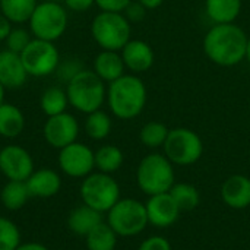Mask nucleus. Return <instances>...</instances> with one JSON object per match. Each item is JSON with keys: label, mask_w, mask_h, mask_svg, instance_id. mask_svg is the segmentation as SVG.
<instances>
[{"label": "nucleus", "mask_w": 250, "mask_h": 250, "mask_svg": "<svg viewBox=\"0 0 250 250\" xmlns=\"http://www.w3.org/2000/svg\"><path fill=\"white\" fill-rule=\"evenodd\" d=\"M249 35L233 23H215L204 37V53L215 64L231 67L246 60Z\"/></svg>", "instance_id": "f257e3e1"}, {"label": "nucleus", "mask_w": 250, "mask_h": 250, "mask_svg": "<svg viewBox=\"0 0 250 250\" xmlns=\"http://www.w3.org/2000/svg\"><path fill=\"white\" fill-rule=\"evenodd\" d=\"M146 86L138 75H123L110 82L107 103L111 113L120 120L136 119L146 105Z\"/></svg>", "instance_id": "f03ea898"}, {"label": "nucleus", "mask_w": 250, "mask_h": 250, "mask_svg": "<svg viewBox=\"0 0 250 250\" xmlns=\"http://www.w3.org/2000/svg\"><path fill=\"white\" fill-rule=\"evenodd\" d=\"M66 94L69 104L85 114L100 110L107 98L104 81L94 70L86 69H82L67 82Z\"/></svg>", "instance_id": "7ed1b4c3"}, {"label": "nucleus", "mask_w": 250, "mask_h": 250, "mask_svg": "<svg viewBox=\"0 0 250 250\" xmlns=\"http://www.w3.org/2000/svg\"><path fill=\"white\" fill-rule=\"evenodd\" d=\"M174 164L164 155L152 152L145 155L136 170V182L139 189L148 195L167 193L176 183Z\"/></svg>", "instance_id": "20e7f679"}, {"label": "nucleus", "mask_w": 250, "mask_h": 250, "mask_svg": "<svg viewBox=\"0 0 250 250\" xmlns=\"http://www.w3.org/2000/svg\"><path fill=\"white\" fill-rule=\"evenodd\" d=\"M91 34L103 50L120 51L132 34V23L123 13L101 12L91 23Z\"/></svg>", "instance_id": "39448f33"}, {"label": "nucleus", "mask_w": 250, "mask_h": 250, "mask_svg": "<svg viewBox=\"0 0 250 250\" xmlns=\"http://www.w3.org/2000/svg\"><path fill=\"white\" fill-rule=\"evenodd\" d=\"M107 224L122 237H133L141 234L148 223L146 208L138 199H119L117 204L107 212Z\"/></svg>", "instance_id": "423d86ee"}, {"label": "nucleus", "mask_w": 250, "mask_h": 250, "mask_svg": "<svg viewBox=\"0 0 250 250\" xmlns=\"http://www.w3.org/2000/svg\"><path fill=\"white\" fill-rule=\"evenodd\" d=\"M163 151L173 164L188 167L201 160L204 142L195 130L189 127H174L170 129Z\"/></svg>", "instance_id": "0eeeda50"}, {"label": "nucleus", "mask_w": 250, "mask_h": 250, "mask_svg": "<svg viewBox=\"0 0 250 250\" xmlns=\"http://www.w3.org/2000/svg\"><path fill=\"white\" fill-rule=\"evenodd\" d=\"M34 38L44 41L59 40L67 28V13L59 1H41L29 18Z\"/></svg>", "instance_id": "6e6552de"}, {"label": "nucleus", "mask_w": 250, "mask_h": 250, "mask_svg": "<svg viewBox=\"0 0 250 250\" xmlns=\"http://www.w3.org/2000/svg\"><path fill=\"white\" fill-rule=\"evenodd\" d=\"M81 198L85 205L98 212H108L120 199V188L111 174L91 173L81 185Z\"/></svg>", "instance_id": "1a4fd4ad"}, {"label": "nucleus", "mask_w": 250, "mask_h": 250, "mask_svg": "<svg viewBox=\"0 0 250 250\" xmlns=\"http://www.w3.org/2000/svg\"><path fill=\"white\" fill-rule=\"evenodd\" d=\"M22 63L28 75L41 78L54 73L60 64V54L51 41L34 38L21 53Z\"/></svg>", "instance_id": "9d476101"}, {"label": "nucleus", "mask_w": 250, "mask_h": 250, "mask_svg": "<svg viewBox=\"0 0 250 250\" xmlns=\"http://www.w3.org/2000/svg\"><path fill=\"white\" fill-rule=\"evenodd\" d=\"M59 166L70 177H86L95 167V157L89 146L73 142L60 149Z\"/></svg>", "instance_id": "9b49d317"}, {"label": "nucleus", "mask_w": 250, "mask_h": 250, "mask_svg": "<svg viewBox=\"0 0 250 250\" xmlns=\"http://www.w3.org/2000/svg\"><path fill=\"white\" fill-rule=\"evenodd\" d=\"M0 173L9 180L26 182L34 173L32 157L19 145H7L0 151Z\"/></svg>", "instance_id": "f8f14e48"}, {"label": "nucleus", "mask_w": 250, "mask_h": 250, "mask_svg": "<svg viewBox=\"0 0 250 250\" xmlns=\"http://www.w3.org/2000/svg\"><path fill=\"white\" fill-rule=\"evenodd\" d=\"M79 125L75 116L69 113L56 114L47 119L44 125V138L53 148H64L76 142Z\"/></svg>", "instance_id": "ddd939ff"}, {"label": "nucleus", "mask_w": 250, "mask_h": 250, "mask_svg": "<svg viewBox=\"0 0 250 250\" xmlns=\"http://www.w3.org/2000/svg\"><path fill=\"white\" fill-rule=\"evenodd\" d=\"M145 208H146L148 223L157 229L171 227L173 224L177 223L182 212L168 192L149 196L145 204Z\"/></svg>", "instance_id": "4468645a"}, {"label": "nucleus", "mask_w": 250, "mask_h": 250, "mask_svg": "<svg viewBox=\"0 0 250 250\" xmlns=\"http://www.w3.org/2000/svg\"><path fill=\"white\" fill-rule=\"evenodd\" d=\"M120 51L126 69H129L133 75L148 72L154 66V48L144 40H129Z\"/></svg>", "instance_id": "2eb2a0df"}, {"label": "nucleus", "mask_w": 250, "mask_h": 250, "mask_svg": "<svg viewBox=\"0 0 250 250\" xmlns=\"http://www.w3.org/2000/svg\"><path fill=\"white\" fill-rule=\"evenodd\" d=\"M223 202L231 209H246L250 207V179L243 174L227 177L220 190Z\"/></svg>", "instance_id": "dca6fc26"}, {"label": "nucleus", "mask_w": 250, "mask_h": 250, "mask_svg": "<svg viewBox=\"0 0 250 250\" xmlns=\"http://www.w3.org/2000/svg\"><path fill=\"white\" fill-rule=\"evenodd\" d=\"M26 70L21 54L10 50L0 51V82L4 88H19L26 81Z\"/></svg>", "instance_id": "f3484780"}, {"label": "nucleus", "mask_w": 250, "mask_h": 250, "mask_svg": "<svg viewBox=\"0 0 250 250\" xmlns=\"http://www.w3.org/2000/svg\"><path fill=\"white\" fill-rule=\"evenodd\" d=\"M25 183L29 196L34 198H51L60 190L62 186L59 174L50 168H41L34 171Z\"/></svg>", "instance_id": "a211bd4d"}, {"label": "nucleus", "mask_w": 250, "mask_h": 250, "mask_svg": "<svg viewBox=\"0 0 250 250\" xmlns=\"http://www.w3.org/2000/svg\"><path fill=\"white\" fill-rule=\"evenodd\" d=\"M125 62L122 59V54L119 51L111 50H103L97 57L94 59V72L104 81V82H113L125 75Z\"/></svg>", "instance_id": "6ab92c4d"}, {"label": "nucleus", "mask_w": 250, "mask_h": 250, "mask_svg": "<svg viewBox=\"0 0 250 250\" xmlns=\"http://www.w3.org/2000/svg\"><path fill=\"white\" fill-rule=\"evenodd\" d=\"M101 223H103L101 212L85 204L75 208L67 218V226L70 231H73L78 236H88Z\"/></svg>", "instance_id": "aec40b11"}, {"label": "nucleus", "mask_w": 250, "mask_h": 250, "mask_svg": "<svg viewBox=\"0 0 250 250\" xmlns=\"http://www.w3.org/2000/svg\"><path fill=\"white\" fill-rule=\"evenodd\" d=\"M243 0H205V10L214 23H233L242 12Z\"/></svg>", "instance_id": "412c9836"}, {"label": "nucleus", "mask_w": 250, "mask_h": 250, "mask_svg": "<svg viewBox=\"0 0 250 250\" xmlns=\"http://www.w3.org/2000/svg\"><path fill=\"white\" fill-rule=\"evenodd\" d=\"M25 127V117L22 111L13 105L3 103L0 105V135L4 138H16Z\"/></svg>", "instance_id": "4be33fe9"}, {"label": "nucleus", "mask_w": 250, "mask_h": 250, "mask_svg": "<svg viewBox=\"0 0 250 250\" xmlns=\"http://www.w3.org/2000/svg\"><path fill=\"white\" fill-rule=\"evenodd\" d=\"M28 198H31V196H29L26 183L25 182H16V180H9L0 193L1 204L9 211L21 209L26 204Z\"/></svg>", "instance_id": "5701e85b"}, {"label": "nucleus", "mask_w": 250, "mask_h": 250, "mask_svg": "<svg viewBox=\"0 0 250 250\" xmlns=\"http://www.w3.org/2000/svg\"><path fill=\"white\" fill-rule=\"evenodd\" d=\"M94 157H95V167L105 174L116 173L122 167L125 160L122 149L117 148L116 145L101 146L98 151L94 152Z\"/></svg>", "instance_id": "b1692460"}, {"label": "nucleus", "mask_w": 250, "mask_h": 250, "mask_svg": "<svg viewBox=\"0 0 250 250\" xmlns=\"http://www.w3.org/2000/svg\"><path fill=\"white\" fill-rule=\"evenodd\" d=\"M117 237L116 231L103 221L88 236H85L86 248L88 250H114L117 246Z\"/></svg>", "instance_id": "393cba45"}, {"label": "nucleus", "mask_w": 250, "mask_h": 250, "mask_svg": "<svg viewBox=\"0 0 250 250\" xmlns=\"http://www.w3.org/2000/svg\"><path fill=\"white\" fill-rule=\"evenodd\" d=\"M37 4V0H0L1 13L15 23L29 21Z\"/></svg>", "instance_id": "a878e982"}, {"label": "nucleus", "mask_w": 250, "mask_h": 250, "mask_svg": "<svg viewBox=\"0 0 250 250\" xmlns=\"http://www.w3.org/2000/svg\"><path fill=\"white\" fill-rule=\"evenodd\" d=\"M168 193L171 195V198L174 199L180 211H192L201 202L199 190L193 185L186 183V182L174 183Z\"/></svg>", "instance_id": "bb28decb"}, {"label": "nucleus", "mask_w": 250, "mask_h": 250, "mask_svg": "<svg viewBox=\"0 0 250 250\" xmlns=\"http://www.w3.org/2000/svg\"><path fill=\"white\" fill-rule=\"evenodd\" d=\"M67 104H69V98H67L66 91H63L62 88H57V86H51V88L45 89L40 100L41 110L48 117L64 113Z\"/></svg>", "instance_id": "cd10ccee"}, {"label": "nucleus", "mask_w": 250, "mask_h": 250, "mask_svg": "<svg viewBox=\"0 0 250 250\" xmlns=\"http://www.w3.org/2000/svg\"><path fill=\"white\" fill-rule=\"evenodd\" d=\"M170 129L161 122H148L139 132V141L142 145L151 149L163 148L168 136Z\"/></svg>", "instance_id": "c85d7f7f"}, {"label": "nucleus", "mask_w": 250, "mask_h": 250, "mask_svg": "<svg viewBox=\"0 0 250 250\" xmlns=\"http://www.w3.org/2000/svg\"><path fill=\"white\" fill-rule=\"evenodd\" d=\"M85 132L91 139L103 141L111 132V119L107 113L97 110L89 113L85 120Z\"/></svg>", "instance_id": "c756f323"}, {"label": "nucleus", "mask_w": 250, "mask_h": 250, "mask_svg": "<svg viewBox=\"0 0 250 250\" xmlns=\"http://www.w3.org/2000/svg\"><path fill=\"white\" fill-rule=\"evenodd\" d=\"M19 245V229L10 220L0 217V250H16Z\"/></svg>", "instance_id": "7c9ffc66"}, {"label": "nucleus", "mask_w": 250, "mask_h": 250, "mask_svg": "<svg viewBox=\"0 0 250 250\" xmlns=\"http://www.w3.org/2000/svg\"><path fill=\"white\" fill-rule=\"evenodd\" d=\"M4 41H6L7 50L21 54L25 50V47L31 42V35H29V32L26 29L16 28V29L10 31V34L7 35V38Z\"/></svg>", "instance_id": "2f4dec72"}, {"label": "nucleus", "mask_w": 250, "mask_h": 250, "mask_svg": "<svg viewBox=\"0 0 250 250\" xmlns=\"http://www.w3.org/2000/svg\"><path fill=\"white\" fill-rule=\"evenodd\" d=\"M146 10H148V9H146L144 4H141L138 0H136V1L132 0V1L127 4V7L125 9L123 15L126 16V19H127L130 23H139V22H142V21L145 19Z\"/></svg>", "instance_id": "473e14b6"}, {"label": "nucleus", "mask_w": 250, "mask_h": 250, "mask_svg": "<svg viewBox=\"0 0 250 250\" xmlns=\"http://www.w3.org/2000/svg\"><path fill=\"white\" fill-rule=\"evenodd\" d=\"M138 250H173L171 243L164 237V236H151L145 239Z\"/></svg>", "instance_id": "72a5a7b5"}, {"label": "nucleus", "mask_w": 250, "mask_h": 250, "mask_svg": "<svg viewBox=\"0 0 250 250\" xmlns=\"http://www.w3.org/2000/svg\"><path fill=\"white\" fill-rule=\"evenodd\" d=\"M132 0H95V4L103 10V12H116V13H123L127 4Z\"/></svg>", "instance_id": "f704fd0d"}, {"label": "nucleus", "mask_w": 250, "mask_h": 250, "mask_svg": "<svg viewBox=\"0 0 250 250\" xmlns=\"http://www.w3.org/2000/svg\"><path fill=\"white\" fill-rule=\"evenodd\" d=\"M63 1L66 7H69L73 12H85L95 3V0H63Z\"/></svg>", "instance_id": "c9c22d12"}, {"label": "nucleus", "mask_w": 250, "mask_h": 250, "mask_svg": "<svg viewBox=\"0 0 250 250\" xmlns=\"http://www.w3.org/2000/svg\"><path fill=\"white\" fill-rule=\"evenodd\" d=\"M10 31H12L10 21L3 13H0V41H4L10 34Z\"/></svg>", "instance_id": "e433bc0d"}, {"label": "nucleus", "mask_w": 250, "mask_h": 250, "mask_svg": "<svg viewBox=\"0 0 250 250\" xmlns=\"http://www.w3.org/2000/svg\"><path fill=\"white\" fill-rule=\"evenodd\" d=\"M16 250H48L45 246L40 245V243H23L19 245Z\"/></svg>", "instance_id": "4c0bfd02"}, {"label": "nucleus", "mask_w": 250, "mask_h": 250, "mask_svg": "<svg viewBox=\"0 0 250 250\" xmlns=\"http://www.w3.org/2000/svg\"><path fill=\"white\" fill-rule=\"evenodd\" d=\"M141 4H144L148 10H151V9H157V7H160L161 4H163V1L164 0H138Z\"/></svg>", "instance_id": "58836bf2"}, {"label": "nucleus", "mask_w": 250, "mask_h": 250, "mask_svg": "<svg viewBox=\"0 0 250 250\" xmlns=\"http://www.w3.org/2000/svg\"><path fill=\"white\" fill-rule=\"evenodd\" d=\"M3 100H4V86L0 82V105L3 104Z\"/></svg>", "instance_id": "ea45409f"}, {"label": "nucleus", "mask_w": 250, "mask_h": 250, "mask_svg": "<svg viewBox=\"0 0 250 250\" xmlns=\"http://www.w3.org/2000/svg\"><path fill=\"white\" fill-rule=\"evenodd\" d=\"M246 60L250 63V37L248 40V51H246Z\"/></svg>", "instance_id": "a19ab883"}, {"label": "nucleus", "mask_w": 250, "mask_h": 250, "mask_svg": "<svg viewBox=\"0 0 250 250\" xmlns=\"http://www.w3.org/2000/svg\"><path fill=\"white\" fill-rule=\"evenodd\" d=\"M42 1H59V0H42Z\"/></svg>", "instance_id": "79ce46f5"}, {"label": "nucleus", "mask_w": 250, "mask_h": 250, "mask_svg": "<svg viewBox=\"0 0 250 250\" xmlns=\"http://www.w3.org/2000/svg\"><path fill=\"white\" fill-rule=\"evenodd\" d=\"M249 110H250V104H249Z\"/></svg>", "instance_id": "37998d69"}]
</instances>
